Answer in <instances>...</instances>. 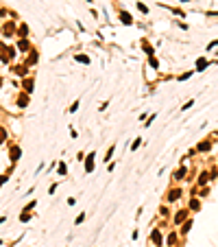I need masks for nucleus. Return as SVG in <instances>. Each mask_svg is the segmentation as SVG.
<instances>
[{"label":"nucleus","instance_id":"obj_3","mask_svg":"<svg viewBox=\"0 0 218 247\" xmlns=\"http://www.w3.org/2000/svg\"><path fill=\"white\" fill-rule=\"evenodd\" d=\"M20 155H22V149L18 147V144H11V147H9V158H11V162H18Z\"/></svg>","mask_w":218,"mask_h":247},{"label":"nucleus","instance_id":"obj_19","mask_svg":"<svg viewBox=\"0 0 218 247\" xmlns=\"http://www.w3.org/2000/svg\"><path fill=\"white\" fill-rule=\"evenodd\" d=\"M212 175H209V173H201V175H199V186H205V184H207V179H209Z\"/></svg>","mask_w":218,"mask_h":247},{"label":"nucleus","instance_id":"obj_18","mask_svg":"<svg viewBox=\"0 0 218 247\" xmlns=\"http://www.w3.org/2000/svg\"><path fill=\"white\" fill-rule=\"evenodd\" d=\"M196 149L205 153V151H209V149H212V142H209V140H205V142H199V147H196Z\"/></svg>","mask_w":218,"mask_h":247},{"label":"nucleus","instance_id":"obj_7","mask_svg":"<svg viewBox=\"0 0 218 247\" xmlns=\"http://www.w3.org/2000/svg\"><path fill=\"white\" fill-rule=\"evenodd\" d=\"M37 57H40V55H37V50H29V57H26V61H24V64L26 66H33V64H35V61H37Z\"/></svg>","mask_w":218,"mask_h":247},{"label":"nucleus","instance_id":"obj_29","mask_svg":"<svg viewBox=\"0 0 218 247\" xmlns=\"http://www.w3.org/2000/svg\"><path fill=\"white\" fill-rule=\"evenodd\" d=\"M79 105H81V103H79V101H74V103H72V105H70V112H72V114H74V112H76V109H79Z\"/></svg>","mask_w":218,"mask_h":247},{"label":"nucleus","instance_id":"obj_21","mask_svg":"<svg viewBox=\"0 0 218 247\" xmlns=\"http://www.w3.org/2000/svg\"><path fill=\"white\" fill-rule=\"evenodd\" d=\"M74 59L81 61V64H89V57H87V55H74Z\"/></svg>","mask_w":218,"mask_h":247},{"label":"nucleus","instance_id":"obj_11","mask_svg":"<svg viewBox=\"0 0 218 247\" xmlns=\"http://www.w3.org/2000/svg\"><path fill=\"white\" fill-rule=\"evenodd\" d=\"M13 72H15V75H20V77H26V72H29V66H26V64H22V66H15V68H13Z\"/></svg>","mask_w":218,"mask_h":247},{"label":"nucleus","instance_id":"obj_33","mask_svg":"<svg viewBox=\"0 0 218 247\" xmlns=\"http://www.w3.org/2000/svg\"><path fill=\"white\" fill-rule=\"evenodd\" d=\"M216 46H218V40H214V42H209V44H207V50H212V48H216Z\"/></svg>","mask_w":218,"mask_h":247},{"label":"nucleus","instance_id":"obj_28","mask_svg":"<svg viewBox=\"0 0 218 247\" xmlns=\"http://www.w3.org/2000/svg\"><path fill=\"white\" fill-rule=\"evenodd\" d=\"M192 105H194V101H188L186 105H181V112H188L190 107H192Z\"/></svg>","mask_w":218,"mask_h":247},{"label":"nucleus","instance_id":"obj_14","mask_svg":"<svg viewBox=\"0 0 218 247\" xmlns=\"http://www.w3.org/2000/svg\"><path fill=\"white\" fill-rule=\"evenodd\" d=\"M186 175H188V168H186V166H181V168H179V171L175 173V179H177V182H181V179H186Z\"/></svg>","mask_w":218,"mask_h":247},{"label":"nucleus","instance_id":"obj_8","mask_svg":"<svg viewBox=\"0 0 218 247\" xmlns=\"http://www.w3.org/2000/svg\"><path fill=\"white\" fill-rule=\"evenodd\" d=\"M188 210H190V212H199V210H201V201H199L196 197H194V199H190V206H188Z\"/></svg>","mask_w":218,"mask_h":247},{"label":"nucleus","instance_id":"obj_4","mask_svg":"<svg viewBox=\"0 0 218 247\" xmlns=\"http://www.w3.org/2000/svg\"><path fill=\"white\" fill-rule=\"evenodd\" d=\"M188 214H190V210H188V208H183V210H179L177 214H175V225H181V223H183V221H186V219H188Z\"/></svg>","mask_w":218,"mask_h":247},{"label":"nucleus","instance_id":"obj_24","mask_svg":"<svg viewBox=\"0 0 218 247\" xmlns=\"http://www.w3.org/2000/svg\"><path fill=\"white\" fill-rule=\"evenodd\" d=\"M137 11H140V13H144V15H146V13H148V7H146L144 2H137Z\"/></svg>","mask_w":218,"mask_h":247},{"label":"nucleus","instance_id":"obj_12","mask_svg":"<svg viewBox=\"0 0 218 247\" xmlns=\"http://www.w3.org/2000/svg\"><path fill=\"white\" fill-rule=\"evenodd\" d=\"M29 33H31V29L26 24H20L18 26V37H29Z\"/></svg>","mask_w":218,"mask_h":247},{"label":"nucleus","instance_id":"obj_6","mask_svg":"<svg viewBox=\"0 0 218 247\" xmlns=\"http://www.w3.org/2000/svg\"><path fill=\"white\" fill-rule=\"evenodd\" d=\"M120 22H122V24H127V26H129V24H133V18H131V13H129V11H124V9H120Z\"/></svg>","mask_w":218,"mask_h":247},{"label":"nucleus","instance_id":"obj_30","mask_svg":"<svg viewBox=\"0 0 218 247\" xmlns=\"http://www.w3.org/2000/svg\"><path fill=\"white\" fill-rule=\"evenodd\" d=\"M83 221H85V214H83V212H81V214H79V217L74 219V223H76V225H79V223H83Z\"/></svg>","mask_w":218,"mask_h":247},{"label":"nucleus","instance_id":"obj_15","mask_svg":"<svg viewBox=\"0 0 218 247\" xmlns=\"http://www.w3.org/2000/svg\"><path fill=\"white\" fill-rule=\"evenodd\" d=\"M57 173H59L61 177L68 175V166H65V162H59V164H57Z\"/></svg>","mask_w":218,"mask_h":247},{"label":"nucleus","instance_id":"obj_5","mask_svg":"<svg viewBox=\"0 0 218 247\" xmlns=\"http://www.w3.org/2000/svg\"><path fill=\"white\" fill-rule=\"evenodd\" d=\"M18 50H20V53H29V50H31V42H29V37H20V42H18Z\"/></svg>","mask_w":218,"mask_h":247},{"label":"nucleus","instance_id":"obj_10","mask_svg":"<svg viewBox=\"0 0 218 247\" xmlns=\"http://www.w3.org/2000/svg\"><path fill=\"white\" fill-rule=\"evenodd\" d=\"M181 193H183L181 188H172L170 193H168V201H177L179 197H181Z\"/></svg>","mask_w":218,"mask_h":247},{"label":"nucleus","instance_id":"obj_34","mask_svg":"<svg viewBox=\"0 0 218 247\" xmlns=\"http://www.w3.org/2000/svg\"><path fill=\"white\" fill-rule=\"evenodd\" d=\"M155 116H157V114H150V116H148V122H144V127H148V125H150V122H153V120H155Z\"/></svg>","mask_w":218,"mask_h":247},{"label":"nucleus","instance_id":"obj_1","mask_svg":"<svg viewBox=\"0 0 218 247\" xmlns=\"http://www.w3.org/2000/svg\"><path fill=\"white\" fill-rule=\"evenodd\" d=\"M13 59H15V48H11L4 42H0V61L2 64H11Z\"/></svg>","mask_w":218,"mask_h":247},{"label":"nucleus","instance_id":"obj_20","mask_svg":"<svg viewBox=\"0 0 218 247\" xmlns=\"http://www.w3.org/2000/svg\"><path fill=\"white\" fill-rule=\"evenodd\" d=\"M29 219H31V212H29V210H22V212H20V221H22V223H26Z\"/></svg>","mask_w":218,"mask_h":247},{"label":"nucleus","instance_id":"obj_17","mask_svg":"<svg viewBox=\"0 0 218 247\" xmlns=\"http://www.w3.org/2000/svg\"><path fill=\"white\" fill-rule=\"evenodd\" d=\"M207 66H209V61H207V59H199V61H196V70H199V72H203L205 68H207Z\"/></svg>","mask_w":218,"mask_h":247},{"label":"nucleus","instance_id":"obj_36","mask_svg":"<svg viewBox=\"0 0 218 247\" xmlns=\"http://www.w3.org/2000/svg\"><path fill=\"white\" fill-rule=\"evenodd\" d=\"M87 2H92V0H87Z\"/></svg>","mask_w":218,"mask_h":247},{"label":"nucleus","instance_id":"obj_22","mask_svg":"<svg viewBox=\"0 0 218 247\" xmlns=\"http://www.w3.org/2000/svg\"><path fill=\"white\" fill-rule=\"evenodd\" d=\"M114 149H116V144H111V147L107 149V155H105V158H103L105 162H109V160H111V155H114Z\"/></svg>","mask_w":218,"mask_h":247},{"label":"nucleus","instance_id":"obj_2","mask_svg":"<svg viewBox=\"0 0 218 247\" xmlns=\"http://www.w3.org/2000/svg\"><path fill=\"white\" fill-rule=\"evenodd\" d=\"M94 160H96V151L85 155V173H92L94 171Z\"/></svg>","mask_w":218,"mask_h":247},{"label":"nucleus","instance_id":"obj_9","mask_svg":"<svg viewBox=\"0 0 218 247\" xmlns=\"http://www.w3.org/2000/svg\"><path fill=\"white\" fill-rule=\"evenodd\" d=\"M22 88H24V92H26V94H31V92H33V79H31V77H26V79L22 81Z\"/></svg>","mask_w":218,"mask_h":247},{"label":"nucleus","instance_id":"obj_35","mask_svg":"<svg viewBox=\"0 0 218 247\" xmlns=\"http://www.w3.org/2000/svg\"><path fill=\"white\" fill-rule=\"evenodd\" d=\"M179 2H190V0H179Z\"/></svg>","mask_w":218,"mask_h":247},{"label":"nucleus","instance_id":"obj_25","mask_svg":"<svg viewBox=\"0 0 218 247\" xmlns=\"http://www.w3.org/2000/svg\"><path fill=\"white\" fill-rule=\"evenodd\" d=\"M140 144H142V138H135L131 142V151H135V149H140Z\"/></svg>","mask_w":218,"mask_h":247},{"label":"nucleus","instance_id":"obj_32","mask_svg":"<svg viewBox=\"0 0 218 247\" xmlns=\"http://www.w3.org/2000/svg\"><path fill=\"white\" fill-rule=\"evenodd\" d=\"M190 77H192V72H186V75L179 77V81H186V79H190Z\"/></svg>","mask_w":218,"mask_h":247},{"label":"nucleus","instance_id":"obj_26","mask_svg":"<svg viewBox=\"0 0 218 247\" xmlns=\"http://www.w3.org/2000/svg\"><path fill=\"white\" fill-rule=\"evenodd\" d=\"M148 64H150V68H159V61L155 59V55H153V57H148Z\"/></svg>","mask_w":218,"mask_h":247},{"label":"nucleus","instance_id":"obj_23","mask_svg":"<svg viewBox=\"0 0 218 247\" xmlns=\"http://www.w3.org/2000/svg\"><path fill=\"white\" fill-rule=\"evenodd\" d=\"M11 171H13V168H9L7 173H2V175H0V186H2V184H4V182H7V179H9V175H11Z\"/></svg>","mask_w":218,"mask_h":247},{"label":"nucleus","instance_id":"obj_27","mask_svg":"<svg viewBox=\"0 0 218 247\" xmlns=\"http://www.w3.org/2000/svg\"><path fill=\"white\" fill-rule=\"evenodd\" d=\"M4 140H7V129H4V127H0V144H2Z\"/></svg>","mask_w":218,"mask_h":247},{"label":"nucleus","instance_id":"obj_31","mask_svg":"<svg viewBox=\"0 0 218 247\" xmlns=\"http://www.w3.org/2000/svg\"><path fill=\"white\" fill-rule=\"evenodd\" d=\"M35 206H37V201H35V199H33V201H31V204H29V206H24V210H33V208H35Z\"/></svg>","mask_w":218,"mask_h":247},{"label":"nucleus","instance_id":"obj_16","mask_svg":"<svg viewBox=\"0 0 218 247\" xmlns=\"http://www.w3.org/2000/svg\"><path fill=\"white\" fill-rule=\"evenodd\" d=\"M142 46H144V53H146V55H148V57H153V55H155V50H153V46H150V44H148L146 40H144V42H142Z\"/></svg>","mask_w":218,"mask_h":247},{"label":"nucleus","instance_id":"obj_13","mask_svg":"<svg viewBox=\"0 0 218 247\" xmlns=\"http://www.w3.org/2000/svg\"><path fill=\"white\" fill-rule=\"evenodd\" d=\"M18 105H20V107H26V105H29V94H26V92H22L20 96H18Z\"/></svg>","mask_w":218,"mask_h":247}]
</instances>
